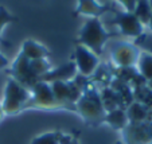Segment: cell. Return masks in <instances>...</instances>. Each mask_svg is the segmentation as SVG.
Here are the masks:
<instances>
[{
	"label": "cell",
	"instance_id": "cell-1",
	"mask_svg": "<svg viewBox=\"0 0 152 144\" xmlns=\"http://www.w3.org/2000/svg\"><path fill=\"white\" fill-rule=\"evenodd\" d=\"M109 38L110 34L106 32L101 20L98 18H89L81 29L78 45L89 49L98 57L100 54H102L104 46Z\"/></svg>",
	"mask_w": 152,
	"mask_h": 144
},
{
	"label": "cell",
	"instance_id": "cell-2",
	"mask_svg": "<svg viewBox=\"0 0 152 144\" xmlns=\"http://www.w3.org/2000/svg\"><path fill=\"white\" fill-rule=\"evenodd\" d=\"M31 98V93L28 92L27 88L20 85L14 78H10L7 81L6 89H4V100L1 102L3 112L7 115L16 113L27 104Z\"/></svg>",
	"mask_w": 152,
	"mask_h": 144
},
{
	"label": "cell",
	"instance_id": "cell-3",
	"mask_svg": "<svg viewBox=\"0 0 152 144\" xmlns=\"http://www.w3.org/2000/svg\"><path fill=\"white\" fill-rule=\"evenodd\" d=\"M77 108L81 116L88 123H92V124H97V123L104 121L106 116L104 102L96 94V92L85 93L81 96L80 100L77 101Z\"/></svg>",
	"mask_w": 152,
	"mask_h": 144
},
{
	"label": "cell",
	"instance_id": "cell-4",
	"mask_svg": "<svg viewBox=\"0 0 152 144\" xmlns=\"http://www.w3.org/2000/svg\"><path fill=\"white\" fill-rule=\"evenodd\" d=\"M140 54L139 47L128 42H117L110 49V55L115 64L121 67H129L137 64V58Z\"/></svg>",
	"mask_w": 152,
	"mask_h": 144
},
{
	"label": "cell",
	"instance_id": "cell-5",
	"mask_svg": "<svg viewBox=\"0 0 152 144\" xmlns=\"http://www.w3.org/2000/svg\"><path fill=\"white\" fill-rule=\"evenodd\" d=\"M11 74H12V78L15 81H18L20 85H23L24 88L27 86L32 88L38 82V78L32 74L31 69H30V59L24 57L22 54V51L19 53L15 62L12 64Z\"/></svg>",
	"mask_w": 152,
	"mask_h": 144
},
{
	"label": "cell",
	"instance_id": "cell-6",
	"mask_svg": "<svg viewBox=\"0 0 152 144\" xmlns=\"http://www.w3.org/2000/svg\"><path fill=\"white\" fill-rule=\"evenodd\" d=\"M50 86L59 105L74 104L82 96L80 88L74 82H51Z\"/></svg>",
	"mask_w": 152,
	"mask_h": 144
},
{
	"label": "cell",
	"instance_id": "cell-7",
	"mask_svg": "<svg viewBox=\"0 0 152 144\" xmlns=\"http://www.w3.org/2000/svg\"><path fill=\"white\" fill-rule=\"evenodd\" d=\"M74 64L77 70L81 73L82 75H90L96 72L98 66V57L92 53L89 49L77 45L75 47V53H74Z\"/></svg>",
	"mask_w": 152,
	"mask_h": 144
},
{
	"label": "cell",
	"instance_id": "cell-8",
	"mask_svg": "<svg viewBox=\"0 0 152 144\" xmlns=\"http://www.w3.org/2000/svg\"><path fill=\"white\" fill-rule=\"evenodd\" d=\"M32 97L30 98V104L39 108H54L58 107V101L55 100L51 86L47 82H37L31 88Z\"/></svg>",
	"mask_w": 152,
	"mask_h": 144
},
{
	"label": "cell",
	"instance_id": "cell-9",
	"mask_svg": "<svg viewBox=\"0 0 152 144\" xmlns=\"http://www.w3.org/2000/svg\"><path fill=\"white\" fill-rule=\"evenodd\" d=\"M115 23L120 29V31L126 37L139 38L143 34L144 26L139 22V19L135 16V14L129 12H118L115 18Z\"/></svg>",
	"mask_w": 152,
	"mask_h": 144
},
{
	"label": "cell",
	"instance_id": "cell-10",
	"mask_svg": "<svg viewBox=\"0 0 152 144\" xmlns=\"http://www.w3.org/2000/svg\"><path fill=\"white\" fill-rule=\"evenodd\" d=\"M77 74V67L74 62H67L65 65H61L57 69L50 70L45 75L38 80V82H70Z\"/></svg>",
	"mask_w": 152,
	"mask_h": 144
},
{
	"label": "cell",
	"instance_id": "cell-11",
	"mask_svg": "<svg viewBox=\"0 0 152 144\" xmlns=\"http://www.w3.org/2000/svg\"><path fill=\"white\" fill-rule=\"evenodd\" d=\"M22 54L30 61L32 59H46L50 55L49 50L45 46L37 43L34 40H26L22 46Z\"/></svg>",
	"mask_w": 152,
	"mask_h": 144
},
{
	"label": "cell",
	"instance_id": "cell-12",
	"mask_svg": "<svg viewBox=\"0 0 152 144\" xmlns=\"http://www.w3.org/2000/svg\"><path fill=\"white\" fill-rule=\"evenodd\" d=\"M75 12L90 18H98L104 12V7L94 0H81L77 4Z\"/></svg>",
	"mask_w": 152,
	"mask_h": 144
},
{
	"label": "cell",
	"instance_id": "cell-13",
	"mask_svg": "<svg viewBox=\"0 0 152 144\" xmlns=\"http://www.w3.org/2000/svg\"><path fill=\"white\" fill-rule=\"evenodd\" d=\"M104 121H106V123H108L112 128H115V129H123V128H125L126 125H128L129 120H128V116H126V113L124 112V110L115 109V110H112V112L106 113Z\"/></svg>",
	"mask_w": 152,
	"mask_h": 144
},
{
	"label": "cell",
	"instance_id": "cell-14",
	"mask_svg": "<svg viewBox=\"0 0 152 144\" xmlns=\"http://www.w3.org/2000/svg\"><path fill=\"white\" fill-rule=\"evenodd\" d=\"M137 67L144 80L151 81L152 80V54L140 50V54H139V58H137Z\"/></svg>",
	"mask_w": 152,
	"mask_h": 144
},
{
	"label": "cell",
	"instance_id": "cell-15",
	"mask_svg": "<svg viewBox=\"0 0 152 144\" xmlns=\"http://www.w3.org/2000/svg\"><path fill=\"white\" fill-rule=\"evenodd\" d=\"M135 16L139 19L141 24H148L149 19L152 16V10H151V6H149V1L147 0H140L136 3V8H135Z\"/></svg>",
	"mask_w": 152,
	"mask_h": 144
},
{
	"label": "cell",
	"instance_id": "cell-16",
	"mask_svg": "<svg viewBox=\"0 0 152 144\" xmlns=\"http://www.w3.org/2000/svg\"><path fill=\"white\" fill-rule=\"evenodd\" d=\"M30 69H31L32 74L39 80L42 75H45L46 73L50 72L51 65L46 59H32V61H30Z\"/></svg>",
	"mask_w": 152,
	"mask_h": 144
},
{
	"label": "cell",
	"instance_id": "cell-17",
	"mask_svg": "<svg viewBox=\"0 0 152 144\" xmlns=\"http://www.w3.org/2000/svg\"><path fill=\"white\" fill-rule=\"evenodd\" d=\"M126 116H128V120H132L135 123H141L147 117V110L141 104L136 102V104H133L132 107L129 108Z\"/></svg>",
	"mask_w": 152,
	"mask_h": 144
},
{
	"label": "cell",
	"instance_id": "cell-18",
	"mask_svg": "<svg viewBox=\"0 0 152 144\" xmlns=\"http://www.w3.org/2000/svg\"><path fill=\"white\" fill-rule=\"evenodd\" d=\"M135 46L139 47L141 51H147L152 54V34H141L137 39L135 40Z\"/></svg>",
	"mask_w": 152,
	"mask_h": 144
},
{
	"label": "cell",
	"instance_id": "cell-19",
	"mask_svg": "<svg viewBox=\"0 0 152 144\" xmlns=\"http://www.w3.org/2000/svg\"><path fill=\"white\" fill-rule=\"evenodd\" d=\"M30 144H59V136L58 133L49 132L35 137Z\"/></svg>",
	"mask_w": 152,
	"mask_h": 144
},
{
	"label": "cell",
	"instance_id": "cell-20",
	"mask_svg": "<svg viewBox=\"0 0 152 144\" xmlns=\"http://www.w3.org/2000/svg\"><path fill=\"white\" fill-rule=\"evenodd\" d=\"M16 18L12 14H10L7 11L6 7H0V40H1V32H3V29L7 26V24L15 22Z\"/></svg>",
	"mask_w": 152,
	"mask_h": 144
},
{
	"label": "cell",
	"instance_id": "cell-21",
	"mask_svg": "<svg viewBox=\"0 0 152 144\" xmlns=\"http://www.w3.org/2000/svg\"><path fill=\"white\" fill-rule=\"evenodd\" d=\"M136 3L137 1H135V0H121L120 4L121 6H124V8H125V12H129V14H133L135 12V8H136Z\"/></svg>",
	"mask_w": 152,
	"mask_h": 144
},
{
	"label": "cell",
	"instance_id": "cell-22",
	"mask_svg": "<svg viewBox=\"0 0 152 144\" xmlns=\"http://www.w3.org/2000/svg\"><path fill=\"white\" fill-rule=\"evenodd\" d=\"M7 66H8V59H7L3 54H0V70L7 67Z\"/></svg>",
	"mask_w": 152,
	"mask_h": 144
},
{
	"label": "cell",
	"instance_id": "cell-23",
	"mask_svg": "<svg viewBox=\"0 0 152 144\" xmlns=\"http://www.w3.org/2000/svg\"><path fill=\"white\" fill-rule=\"evenodd\" d=\"M3 115H4V112H3V108H1V104H0V120L3 118Z\"/></svg>",
	"mask_w": 152,
	"mask_h": 144
},
{
	"label": "cell",
	"instance_id": "cell-24",
	"mask_svg": "<svg viewBox=\"0 0 152 144\" xmlns=\"http://www.w3.org/2000/svg\"><path fill=\"white\" fill-rule=\"evenodd\" d=\"M147 26H148V27H149V30L152 31V16H151V19H149V22H148V24H147Z\"/></svg>",
	"mask_w": 152,
	"mask_h": 144
},
{
	"label": "cell",
	"instance_id": "cell-25",
	"mask_svg": "<svg viewBox=\"0 0 152 144\" xmlns=\"http://www.w3.org/2000/svg\"><path fill=\"white\" fill-rule=\"evenodd\" d=\"M148 85H149V88H151V90H152V80L148 81Z\"/></svg>",
	"mask_w": 152,
	"mask_h": 144
},
{
	"label": "cell",
	"instance_id": "cell-26",
	"mask_svg": "<svg viewBox=\"0 0 152 144\" xmlns=\"http://www.w3.org/2000/svg\"><path fill=\"white\" fill-rule=\"evenodd\" d=\"M149 6H151V10H152V1H149Z\"/></svg>",
	"mask_w": 152,
	"mask_h": 144
},
{
	"label": "cell",
	"instance_id": "cell-27",
	"mask_svg": "<svg viewBox=\"0 0 152 144\" xmlns=\"http://www.w3.org/2000/svg\"><path fill=\"white\" fill-rule=\"evenodd\" d=\"M116 144H123V143H121V141H117V143H116Z\"/></svg>",
	"mask_w": 152,
	"mask_h": 144
},
{
	"label": "cell",
	"instance_id": "cell-28",
	"mask_svg": "<svg viewBox=\"0 0 152 144\" xmlns=\"http://www.w3.org/2000/svg\"><path fill=\"white\" fill-rule=\"evenodd\" d=\"M149 144H152V141H151V143H149Z\"/></svg>",
	"mask_w": 152,
	"mask_h": 144
}]
</instances>
